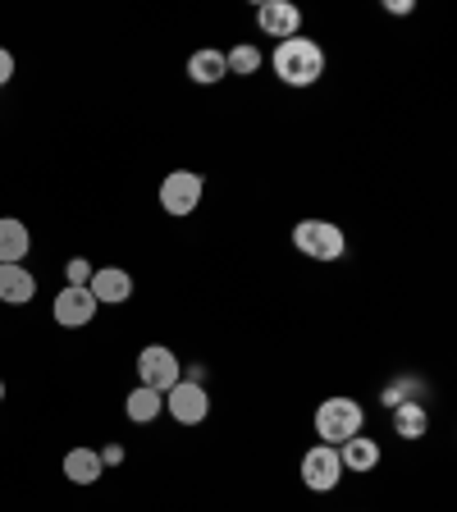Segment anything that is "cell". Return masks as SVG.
Returning <instances> with one entry per match:
<instances>
[{"instance_id": "1", "label": "cell", "mask_w": 457, "mask_h": 512, "mask_svg": "<svg viewBox=\"0 0 457 512\" xmlns=\"http://www.w3.org/2000/svg\"><path fill=\"white\" fill-rule=\"evenodd\" d=\"M275 74L288 87H311L325 78V51L311 37H288L275 46Z\"/></svg>"}, {"instance_id": "21", "label": "cell", "mask_w": 457, "mask_h": 512, "mask_svg": "<svg viewBox=\"0 0 457 512\" xmlns=\"http://www.w3.org/2000/svg\"><path fill=\"white\" fill-rule=\"evenodd\" d=\"M101 462H106V467H119V462H124V448H119V444H110L106 453H101Z\"/></svg>"}, {"instance_id": "2", "label": "cell", "mask_w": 457, "mask_h": 512, "mask_svg": "<svg viewBox=\"0 0 457 512\" xmlns=\"http://www.w3.org/2000/svg\"><path fill=\"white\" fill-rule=\"evenodd\" d=\"M362 426H366V412H362V403H357V398L334 394V398H325V403L316 407V435H320V444L339 448L343 439L362 435Z\"/></svg>"}, {"instance_id": "5", "label": "cell", "mask_w": 457, "mask_h": 512, "mask_svg": "<svg viewBox=\"0 0 457 512\" xmlns=\"http://www.w3.org/2000/svg\"><path fill=\"white\" fill-rule=\"evenodd\" d=\"M138 380L147 384V389H156V394H170L174 384L183 380V366H179V357H174V348L147 343V348L138 352Z\"/></svg>"}, {"instance_id": "12", "label": "cell", "mask_w": 457, "mask_h": 512, "mask_svg": "<svg viewBox=\"0 0 457 512\" xmlns=\"http://www.w3.org/2000/svg\"><path fill=\"white\" fill-rule=\"evenodd\" d=\"M37 298V279L23 266H0V302L5 307H28Z\"/></svg>"}, {"instance_id": "23", "label": "cell", "mask_w": 457, "mask_h": 512, "mask_svg": "<svg viewBox=\"0 0 457 512\" xmlns=\"http://www.w3.org/2000/svg\"><path fill=\"white\" fill-rule=\"evenodd\" d=\"M0 403H5V380H0Z\"/></svg>"}, {"instance_id": "4", "label": "cell", "mask_w": 457, "mask_h": 512, "mask_svg": "<svg viewBox=\"0 0 457 512\" xmlns=\"http://www.w3.org/2000/svg\"><path fill=\"white\" fill-rule=\"evenodd\" d=\"M202 174L197 170H174L165 174V183H160V211L174 215V220H183V215H192L197 206H202Z\"/></svg>"}, {"instance_id": "14", "label": "cell", "mask_w": 457, "mask_h": 512, "mask_svg": "<svg viewBox=\"0 0 457 512\" xmlns=\"http://www.w3.org/2000/svg\"><path fill=\"white\" fill-rule=\"evenodd\" d=\"M64 476L74 480V485H96V480L106 476V462L92 448H69L64 453Z\"/></svg>"}, {"instance_id": "3", "label": "cell", "mask_w": 457, "mask_h": 512, "mask_svg": "<svg viewBox=\"0 0 457 512\" xmlns=\"http://www.w3.org/2000/svg\"><path fill=\"white\" fill-rule=\"evenodd\" d=\"M293 247H298L307 261H320V266H330L348 252V234H343L334 220H298L293 224Z\"/></svg>"}, {"instance_id": "15", "label": "cell", "mask_w": 457, "mask_h": 512, "mask_svg": "<svg viewBox=\"0 0 457 512\" xmlns=\"http://www.w3.org/2000/svg\"><path fill=\"white\" fill-rule=\"evenodd\" d=\"M188 78H192L197 87H215L220 78H229L224 51H215V46H206V51H192V60H188Z\"/></svg>"}, {"instance_id": "18", "label": "cell", "mask_w": 457, "mask_h": 512, "mask_svg": "<svg viewBox=\"0 0 457 512\" xmlns=\"http://www.w3.org/2000/svg\"><path fill=\"white\" fill-rule=\"evenodd\" d=\"M224 64H229V74H238V78H252L256 69H261V51L256 46H234V51H224Z\"/></svg>"}, {"instance_id": "8", "label": "cell", "mask_w": 457, "mask_h": 512, "mask_svg": "<svg viewBox=\"0 0 457 512\" xmlns=\"http://www.w3.org/2000/svg\"><path fill=\"white\" fill-rule=\"evenodd\" d=\"M256 23H261L266 37L288 42V37H298V28H302V10L293 0H261V5H256Z\"/></svg>"}, {"instance_id": "9", "label": "cell", "mask_w": 457, "mask_h": 512, "mask_svg": "<svg viewBox=\"0 0 457 512\" xmlns=\"http://www.w3.org/2000/svg\"><path fill=\"white\" fill-rule=\"evenodd\" d=\"M55 320H60L64 330H83V325H92L96 316V298L87 293V288H74V284H64L60 293H55Z\"/></svg>"}, {"instance_id": "17", "label": "cell", "mask_w": 457, "mask_h": 512, "mask_svg": "<svg viewBox=\"0 0 457 512\" xmlns=\"http://www.w3.org/2000/svg\"><path fill=\"white\" fill-rule=\"evenodd\" d=\"M124 412H128V421H138V426H147V421H156V416L165 412V394H156V389H147V384H138V389L128 394Z\"/></svg>"}, {"instance_id": "20", "label": "cell", "mask_w": 457, "mask_h": 512, "mask_svg": "<svg viewBox=\"0 0 457 512\" xmlns=\"http://www.w3.org/2000/svg\"><path fill=\"white\" fill-rule=\"evenodd\" d=\"M10 78H14V55L5 51V46H0V87L10 83Z\"/></svg>"}, {"instance_id": "13", "label": "cell", "mask_w": 457, "mask_h": 512, "mask_svg": "<svg viewBox=\"0 0 457 512\" xmlns=\"http://www.w3.org/2000/svg\"><path fill=\"white\" fill-rule=\"evenodd\" d=\"M339 462H343V471H357V476H362V471H375L380 467V444L366 435H352L339 444Z\"/></svg>"}, {"instance_id": "11", "label": "cell", "mask_w": 457, "mask_h": 512, "mask_svg": "<svg viewBox=\"0 0 457 512\" xmlns=\"http://www.w3.org/2000/svg\"><path fill=\"white\" fill-rule=\"evenodd\" d=\"M28 252H32L28 224L14 220V215H5V220H0V266H19Z\"/></svg>"}, {"instance_id": "7", "label": "cell", "mask_w": 457, "mask_h": 512, "mask_svg": "<svg viewBox=\"0 0 457 512\" xmlns=\"http://www.w3.org/2000/svg\"><path fill=\"white\" fill-rule=\"evenodd\" d=\"M165 412H170L179 426H202L206 416H211V394H206V384L179 380L170 394H165Z\"/></svg>"}, {"instance_id": "19", "label": "cell", "mask_w": 457, "mask_h": 512, "mask_svg": "<svg viewBox=\"0 0 457 512\" xmlns=\"http://www.w3.org/2000/svg\"><path fill=\"white\" fill-rule=\"evenodd\" d=\"M64 275H69V284H74V288H87V279H92V261H87V256H74Z\"/></svg>"}, {"instance_id": "6", "label": "cell", "mask_w": 457, "mask_h": 512, "mask_svg": "<svg viewBox=\"0 0 457 512\" xmlns=\"http://www.w3.org/2000/svg\"><path fill=\"white\" fill-rule=\"evenodd\" d=\"M339 480H343V462H339V448L330 444H316L302 453V485L316 494H330L339 490Z\"/></svg>"}, {"instance_id": "22", "label": "cell", "mask_w": 457, "mask_h": 512, "mask_svg": "<svg viewBox=\"0 0 457 512\" xmlns=\"http://www.w3.org/2000/svg\"><path fill=\"white\" fill-rule=\"evenodd\" d=\"M384 10H389V14H412V0H389Z\"/></svg>"}, {"instance_id": "10", "label": "cell", "mask_w": 457, "mask_h": 512, "mask_svg": "<svg viewBox=\"0 0 457 512\" xmlns=\"http://www.w3.org/2000/svg\"><path fill=\"white\" fill-rule=\"evenodd\" d=\"M87 293L96 298V307H101V302L119 307V302H128V293H133V275L119 266H101V270H92V279H87Z\"/></svg>"}, {"instance_id": "16", "label": "cell", "mask_w": 457, "mask_h": 512, "mask_svg": "<svg viewBox=\"0 0 457 512\" xmlns=\"http://www.w3.org/2000/svg\"><path fill=\"white\" fill-rule=\"evenodd\" d=\"M394 430H398V439H421L430 430V407L426 403H398L394 407Z\"/></svg>"}]
</instances>
